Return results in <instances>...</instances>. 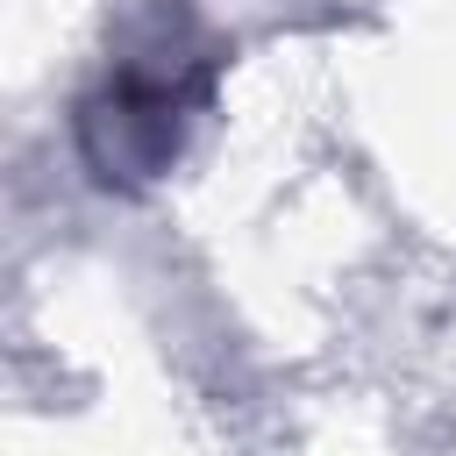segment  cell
<instances>
[{"label": "cell", "mask_w": 456, "mask_h": 456, "mask_svg": "<svg viewBox=\"0 0 456 456\" xmlns=\"http://www.w3.org/2000/svg\"><path fill=\"white\" fill-rule=\"evenodd\" d=\"M207 50L192 36L185 14L157 7L135 36L128 57L114 64V78L78 107V142L86 164L107 185H150L171 171V157L185 150L192 114L207 107Z\"/></svg>", "instance_id": "1"}]
</instances>
